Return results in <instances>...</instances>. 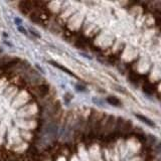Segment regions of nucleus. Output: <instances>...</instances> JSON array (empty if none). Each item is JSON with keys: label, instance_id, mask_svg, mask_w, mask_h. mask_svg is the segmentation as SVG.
<instances>
[{"label": "nucleus", "instance_id": "423d86ee", "mask_svg": "<svg viewBox=\"0 0 161 161\" xmlns=\"http://www.w3.org/2000/svg\"><path fill=\"white\" fill-rule=\"evenodd\" d=\"M18 29H19V31H21L23 34H25V35H28V32H27V30L25 29V28H23L22 26H20V25H19Z\"/></svg>", "mask_w": 161, "mask_h": 161}, {"label": "nucleus", "instance_id": "20e7f679", "mask_svg": "<svg viewBox=\"0 0 161 161\" xmlns=\"http://www.w3.org/2000/svg\"><path fill=\"white\" fill-rule=\"evenodd\" d=\"M51 64H53L54 67H58L60 69H62V71H66L67 74H69V76H73V77H76V75L75 74H73L71 73L69 69H67V67H62V66H60V64H58V62H51Z\"/></svg>", "mask_w": 161, "mask_h": 161}, {"label": "nucleus", "instance_id": "39448f33", "mask_svg": "<svg viewBox=\"0 0 161 161\" xmlns=\"http://www.w3.org/2000/svg\"><path fill=\"white\" fill-rule=\"evenodd\" d=\"M107 102L110 103L111 105H114V106H121V102L119 101L117 98L115 97H108L107 98Z\"/></svg>", "mask_w": 161, "mask_h": 161}, {"label": "nucleus", "instance_id": "f03ea898", "mask_svg": "<svg viewBox=\"0 0 161 161\" xmlns=\"http://www.w3.org/2000/svg\"><path fill=\"white\" fill-rule=\"evenodd\" d=\"M132 129V123L130 120L128 121H124V124L121 128V135H127L129 134V132Z\"/></svg>", "mask_w": 161, "mask_h": 161}, {"label": "nucleus", "instance_id": "0eeeda50", "mask_svg": "<svg viewBox=\"0 0 161 161\" xmlns=\"http://www.w3.org/2000/svg\"><path fill=\"white\" fill-rule=\"evenodd\" d=\"M30 32H31V34H33L34 36H35V37H37V38H40V34L37 33V32L35 31V30L34 29H30Z\"/></svg>", "mask_w": 161, "mask_h": 161}, {"label": "nucleus", "instance_id": "f257e3e1", "mask_svg": "<svg viewBox=\"0 0 161 161\" xmlns=\"http://www.w3.org/2000/svg\"><path fill=\"white\" fill-rule=\"evenodd\" d=\"M34 93L37 95L38 98L43 99V98L47 97V95H49V86L46 84H44V83H43V84H40V85H37V86H35V89H34Z\"/></svg>", "mask_w": 161, "mask_h": 161}, {"label": "nucleus", "instance_id": "7ed1b4c3", "mask_svg": "<svg viewBox=\"0 0 161 161\" xmlns=\"http://www.w3.org/2000/svg\"><path fill=\"white\" fill-rule=\"evenodd\" d=\"M135 116L137 117L138 119H140L142 122H144V123H146L148 126H150V127H155V124L153 123L150 119H148L147 117H144V116H142V115H140V114H136Z\"/></svg>", "mask_w": 161, "mask_h": 161}]
</instances>
